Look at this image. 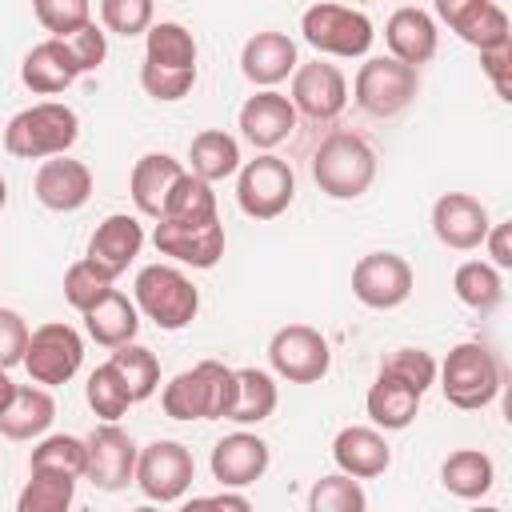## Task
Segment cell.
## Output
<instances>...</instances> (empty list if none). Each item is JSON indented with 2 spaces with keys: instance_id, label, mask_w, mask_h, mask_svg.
I'll list each match as a JSON object with an SVG mask.
<instances>
[{
  "instance_id": "cell-1",
  "label": "cell",
  "mask_w": 512,
  "mask_h": 512,
  "mask_svg": "<svg viewBox=\"0 0 512 512\" xmlns=\"http://www.w3.org/2000/svg\"><path fill=\"white\" fill-rule=\"evenodd\" d=\"M312 180L332 200H356L376 180V152L356 132H328L312 156Z\"/></svg>"
},
{
  "instance_id": "cell-2",
  "label": "cell",
  "mask_w": 512,
  "mask_h": 512,
  "mask_svg": "<svg viewBox=\"0 0 512 512\" xmlns=\"http://www.w3.org/2000/svg\"><path fill=\"white\" fill-rule=\"evenodd\" d=\"M232 388H236V368L220 360H200L164 384L160 404H164V416L172 420H224Z\"/></svg>"
},
{
  "instance_id": "cell-3",
  "label": "cell",
  "mask_w": 512,
  "mask_h": 512,
  "mask_svg": "<svg viewBox=\"0 0 512 512\" xmlns=\"http://www.w3.org/2000/svg\"><path fill=\"white\" fill-rule=\"evenodd\" d=\"M76 136H80V116L60 100H40L8 120L4 148L16 160H48L68 152Z\"/></svg>"
},
{
  "instance_id": "cell-4",
  "label": "cell",
  "mask_w": 512,
  "mask_h": 512,
  "mask_svg": "<svg viewBox=\"0 0 512 512\" xmlns=\"http://www.w3.org/2000/svg\"><path fill=\"white\" fill-rule=\"evenodd\" d=\"M440 372V392L452 408H464V412H476L484 404L496 400L500 384H504V364L500 356L480 344V340H464L448 352V360L436 368Z\"/></svg>"
},
{
  "instance_id": "cell-5",
  "label": "cell",
  "mask_w": 512,
  "mask_h": 512,
  "mask_svg": "<svg viewBox=\"0 0 512 512\" xmlns=\"http://www.w3.org/2000/svg\"><path fill=\"white\" fill-rule=\"evenodd\" d=\"M136 308L164 332H176V328H188L200 312V292L196 284L172 268V264H148L136 272Z\"/></svg>"
},
{
  "instance_id": "cell-6",
  "label": "cell",
  "mask_w": 512,
  "mask_h": 512,
  "mask_svg": "<svg viewBox=\"0 0 512 512\" xmlns=\"http://www.w3.org/2000/svg\"><path fill=\"white\" fill-rule=\"evenodd\" d=\"M300 32H304V40H308L316 52H324V56H344V60L364 56V52L372 48V40H376L372 20H368L360 8H352V4H332V0H316L312 8H304Z\"/></svg>"
},
{
  "instance_id": "cell-7",
  "label": "cell",
  "mask_w": 512,
  "mask_h": 512,
  "mask_svg": "<svg viewBox=\"0 0 512 512\" xmlns=\"http://www.w3.org/2000/svg\"><path fill=\"white\" fill-rule=\"evenodd\" d=\"M420 92V68L396 56H368L352 80V96L368 116H400Z\"/></svg>"
},
{
  "instance_id": "cell-8",
  "label": "cell",
  "mask_w": 512,
  "mask_h": 512,
  "mask_svg": "<svg viewBox=\"0 0 512 512\" xmlns=\"http://www.w3.org/2000/svg\"><path fill=\"white\" fill-rule=\"evenodd\" d=\"M296 196V176L288 168V160L264 152L248 164H240L236 172V204L244 216L252 220H276Z\"/></svg>"
},
{
  "instance_id": "cell-9",
  "label": "cell",
  "mask_w": 512,
  "mask_h": 512,
  "mask_svg": "<svg viewBox=\"0 0 512 512\" xmlns=\"http://www.w3.org/2000/svg\"><path fill=\"white\" fill-rule=\"evenodd\" d=\"M80 360H84L80 332L72 324H64V320H48V324L28 332V348H24L20 364L28 368L32 384L56 388V384H68L80 372Z\"/></svg>"
},
{
  "instance_id": "cell-10",
  "label": "cell",
  "mask_w": 512,
  "mask_h": 512,
  "mask_svg": "<svg viewBox=\"0 0 512 512\" xmlns=\"http://www.w3.org/2000/svg\"><path fill=\"white\" fill-rule=\"evenodd\" d=\"M132 480L148 500L176 504L196 480V460L180 440H152L148 448L136 452V476Z\"/></svg>"
},
{
  "instance_id": "cell-11",
  "label": "cell",
  "mask_w": 512,
  "mask_h": 512,
  "mask_svg": "<svg viewBox=\"0 0 512 512\" xmlns=\"http://www.w3.org/2000/svg\"><path fill=\"white\" fill-rule=\"evenodd\" d=\"M268 364L288 384H316L332 368L328 340L312 324H284L268 340Z\"/></svg>"
},
{
  "instance_id": "cell-12",
  "label": "cell",
  "mask_w": 512,
  "mask_h": 512,
  "mask_svg": "<svg viewBox=\"0 0 512 512\" xmlns=\"http://www.w3.org/2000/svg\"><path fill=\"white\" fill-rule=\"evenodd\" d=\"M412 284H416L412 264L396 252H368L352 268V296L376 312L400 308L412 296Z\"/></svg>"
},
{
  "instance_id": "cell-13",
  "label": "cell",
  "mask_w": 512,
  "mask_h": 512,
  "mask_svg": "<svg viewBox=\"0 0 512 512\" xmlns=\"http://www.w3.org/2000/svg\"><path fill=\"white\" fill-rule=\"evenodd\" d=\"M88 460H84V480H92L100 492H120L136 476V440L116 428V420H104L84 436Z\"/></svg>"
},
{
  "instance_id": "cell-14",
  "label": "cell",
  "mask_w": 512,
  "mask_h": 512,
  "mask_svg": "<svg viewBox=\"0 0 512 512\" xmlns=\"http://www.w3.org/2000/svg\"><path fill=\"white\" fill-rule=\"evenodd\" d=\"M152 244L160 256H172L176 264L192 268H216L224 256V224L220 216L208 220H160L152 232Z\"/></svg>"
},
{
  "instance_id": "cell-15",
  "label": "cell",
  "mask_w": 512,
  "mask_h": 512,
  "mask_svg": "<svg viewBox=\"0 0 512 512\" xmlns=\"http://www.w3.org/2000/svg\"><path fill=\"white\" fill-rule=\"evenodd\" d=\"M292 108L304 112L308 120L316 124H328L344 112L348 104V80L336 64L328 60H308V64H296L292 72Z\"/></svg>"
},
{
  "instance_id": "cell-16",
  "label": "cell",
  "mask_w": 512,
  "mask_h": 512,
  "mask_svg": "<svg viewBox=\"0 0 512 512\" xmlns=\"http://www.w3.org/2000/svg\"><path fill=\"white\" fill-rule=\"evenodd\" d=\"M488 208L468 192H444L432 204V232L452 252H472L488 236Z\"/></svg>"
},
{
  "instance_id": "cell-17",
  "label": "cell",
  "mask_w": 512,
  "mask_h": 512,
  "mask_svg": "<svg viewBox=\"0 0 512 512\" xmlns=\"http://www.w3.org/2000/svg\"><path fill=\"white\" fill-rule=\"evenodd\" d=\"M32 192H36V200H40L48 212H76V208H84L88 196H92V168H88L84 160H68L64 152H60V156H48V160L36 168Z\"/></svg>"
},
{
  "instance_id": "cell-18",
  "label": "cell",
  "mask_w": 512,
  "mask_h": 512,
  "mask_svg": "<svg viewBox=\"0 0 512 512\" xmlns=\"http://www.w3.org/2000/svg\"><path fill=\"white\" fill-rule=\"evenodd\" d=\"M140 248H144V224L136 216H128V212H112V216H104L96 224L84 260H92L104 276L116 280V276L128 272V264L140 256Z\"/></svg>"
},
{
  "instance_id": "cell-19",
  "label": "cell",
  "mask_w": 512,
  "mask_h": 512,
  "mask_svg": "<svg viewBox=\"0 0 512 512\" xmlns=\"http://www.w3.org/2000/svg\"><path fill=\"white\" fill-rule=\"evenodd\" d=\"M236 124H240V132H244V140L252 144V148H276V144H284L288 136H292V128H296V108H292V100L284 96V92H272V88H264V92H256V96H248L244 104H240V116H236Z\"/></svg>"
},
{
  "instance_id": "cell-20",
  "label": "cell",
  "mask_w": 512,
  "mask_h": 512,
  "mask_svg": "<svg viewBox=\"0 0 512 512\" xmlns=\"http://www.w3.org/2000/svg\"><path fill=\"white\" fill-rule=\"evenodd\" d=\"M436 16L472 48H492L508 40V16L492 0H432Z\"/></svg>"
},
{
  "instance_id": "cell-21",
  "label": "cell",
  "mask_w": 512,
  "mask_h": 512,
  "mask_svg": "<svg viewBox=\"0 0 512 512\" xmlns=\"http://www.w3.org/2000/svg\"><path fill=\"white\" fill-rule=\"evenodd\" d=\"M268 460L272 452L256 432H228L224 440H216L208 464L224 488H248L268 472Z\"/></svg>"
},
{
  "instance_id": "cell-22",
  "label": "cell",
  "mask_w": 512,
  "mask_h": 512,
  "mask_svg": "<svg viewBox=\"0 0 512 512\" xmlns=\"http://www.w3.org/2000/svg\"><path fill=\"white\" fill-rule=\"evenodd\" d=\"M332 460L340 472L356 476V480H372V476H384L388 464H392V448L384 440L380 428H364V424H348L336 432L332 440Z\"/></svg>"
},
{
  "instance_id": "cell-23",
  "label": "cell",
  "mask_w": 512,
  "mask_h": 512,
  "mask_svg": "<svg viewBox=\"0 0 512 512\" xmlns=\"http://www.w3.org/2000/svg\"><path fill=\"white\" fill-rule=\"evenodd\" d=\"M384 44H388V56L420 68L436 56L440 32H436V20L424 8H396L384 24Z\"/></svg>"
},
{
  "instance_id": "cell-24",
  "label": "cell",
  "mask_w": 512,
  "mask_h": 512,
  "mask_svg": "<svg viewBox=\"0 0 512 512\" xmlns=\"http://www.w3.org/2000/svg\"><path fill=\"white\" fill-rule=\"evenodd\" d=\"M76 76H84V72H80L76 56L68 52V44H64L60 36H48V40H40L36 48H28V56H24V64H20V80H24V88L36 92V96H56V92H64Z\"/></svg>"
},
{
  "instance_id": "cell-25",
  "label": "cell",
  "mask_w": 512,
  "mask_h": 512,
  "mask_svg": "<svg viewBox=\"0 0 512 512\" xmlns=\"http://www.w3.org/2000/svg\"><path fill=\"white\" fill-rule=\"evenodd\" d=\"M296 44H292V36H284V32H256V36H248V44H244V52H240V72L252 80V84H260V88H272V84H280V80H288V72H296Z\"/></svg>"
},
{
  "instance_id": "cell-26",
  "label": "cell",
  "mask_w": 512,
  "mask_h": 512,
  "mask_svg": "<svg viewBox=\"0 0 512 512\" xmlns=\"http://www.w3.org/2000/svg\"><path fill=\"white\" fill-rule=\"evenodd\" d=\"M56 400L44 384H16L12 400L0 408V436L8 440H36L52 428Z\"/></svg>"
},
{
  "instance_id": "cell-27",
  "label": "cell",
  "mask_w": 512,
  "mask_h": 512,
  "mask_svg": "<svg viewBox=\"0 0 512 512\" xmlns=\"http://www.w3.org/2000/svg\"><path fill=\"white\" fill-rule=\"evenodd\" d=\"M180 172H184V164L176 156H168V152L140 156L132 164V176H128V192H132L136 212L156 220L160 208H164V200H168V192H172V184L180 180Z\"/></svg>"
},
{
  "instance_id": "cell-28",
  "label": "cell",
  "mask_w": 512,
  "mask_h": 512,
  "mask_svg": "<svg viewBox=\"0 0 512 512\" xmlns=\"http://www.w3.org/2000/svg\"><path fill=\"white\" fill-rule=\"evenodd\" d=\"M420 396H424V392H416L412 384H404V380L380 372V376L372 380L368 396H364V408H368V420H372L376 428H384V432H400V428H408V424L416 420V412H420Z\"/></svg>"
},
{
  "instance_id": "cell-29",
  "label": "cell",
  "mask_w": 512,
  "mask_h": 512,
  "mask_svg": "<svg viewBox=\"0 0 512 512\" xmlns=\"http://www.w3.org/2000/svg\"><path fill=\"white\" fill-rule=\"evenodd\" d=\"M84 324H88V336H92L96 344L116 348V344L136 340V332H140V308H136L128 296H120V292L112 288L104 300H96V304L84 312Z\"/></svg>"
},
{
  "instance_id": "cell-30",
  "label": "cell",
  "mask_w": 512,
  "mask_h": 512,
  "mask_svg": "<svg viewBox=\"0 0 512 512\" xmlns=\"http://www.w3.org/2000/svg\"><path fill=\"white\" fill-rule=\"evenodd\" d=\"M276 380L264 372V368H236V388H232V400H228V412L224 420L232 424H260L276 412Z\"/></svg>"
},
{
  "instance_id": "cell-31",
  "label": "cell",
  "mask_w": 512,
  "mask_h": 512,
  "mask_svg": "<svg viewBox=\"0 0 512 512\" xmlns=\"http://www.w3.org/2000/svg\"><path fill=\"white\" fill-rule=\"evenodd\" d=\"M188 164L200 180L216 184V180H228L240 172V144L236 136H228L224 128H204L192 136L188 144Z\"/></svg>"
},
{
  "instance_id": "cell-32",
  "label": "cell",
  "mask_w": 512,
  "mask_h": 512,
  "mask_svg": "<svg viewBox=\"0 0 512 512\" xmlns=\"http://www.w3.org/2000/svg\"><path fill=\"white\" fill-rule=\"evenodd\" d=\"M492 480H496V464H492V456H484L480 448H456V452L440 464V484H444L452 496H460V500L484 496V492L492 488Z\"/></svg>"
},
{
  "instance_id": "cell-33",
  "label": "cell",
  "mask_w": 512,
  "mask_h": 512,
  "mask_svg": "<svg viewBox=\"0 0 512 512\" xmlns=\"http://www.w3.org/2000/svg\"><path fill=\"white\" fill-rule=\"evenodd\" d=\"M452 292L460 304L476 308V312H492L500 300H504V280H500V268L488 264V260H464L452 276Z\"/></svg>"
},
{
  "instance_id": "cell-34",
  "label": "cell",
  "mask_w": 512,
  "mask_h": 512,
  "mask_svg": "<svg viewBox=\"0 0 512 512\" xmlns=\"http://www.w3.org/2000/svg\"><path fill=\"white\" fill-rule=\"evenodd\" d=\"M144 60L148 64H164V68H196V40L176 20L148 24V32H144Z\"/></svg>"
},
{
  "instance_id": "cell-35",
  "label": "cell",
  "mask_w": 512,
  "mask_h": 512,
  "mask_svg": "<svg viewBox=\"0 0 512 512\" xmlns=\"http://www.w3.org/2000/svg\"><path fill=\"white\" fill-rule=\"evenodd\" d=\"M208 216H216V192L208 180H200L196 172L184 168L156 220H208Z\"/></svg>"
},
{
  "instance_id": "cell-36",
  "label": "cell",
  "mask_w": 512,
  "mask_h": 512,
  "mask_svg": "<svg viewBox=\"0 0 512 512\" xmlns=\"http://www.w3.org/2000/svg\"><path fill=\"white\" fill-rule=\"evenodd\" d=\"M108 360H112V364H116V372L124 376V384H128V392H132V400H136V404H140V400H148V396L156 392V384H160V360H156V352H152V348H144V344L128 340V344H116Z\"/></svg>"
},
{
  "instance_id": "cell-37",
  "label": "cell",
  "mask_w": 512,
  "mask_h": 512,
  "mask_svg": "<svg viewBox=\"0 0 512 512\" xmlns=\"http://www.w3.org/2000/svg\"><path fill=\"white\" fill-rule=\"evenodd\" d=\"M84 460H88V448L80 436H68V432H56V436H44L32 456H28V472H60V476H84Z\"/></svg>"
},
{
  "instance_id": "cell-38",
  "label": "cell",
  "mask_w": 512,
  "mask_h": 512,
  "mask_svg": "<svg viewBox=\"0 0 512 512\" xmlns=\"http://www.w3.org/2000/svg\"><path fill=\"white\" fill-rule=\"evenodd\" d=\"M76 496V476L60 472H28L24 492L16 496V512H64Z\"/></svg>"
},
{
  "instance_id": "cell-39",
  "label": "cell",
  "mask_w": 512,
  "mask_h": 512,
  "mask_svg": "<svg viewBox=\"0 0 512 512\" xmlns=\"http://www.w3.org/2000/svg\"><path fill=\"white\" fill-rule=\"evenodd\" d=\"M84 396H88V408L100 416V420H120L136 400H132V392H128V384H124V376L116 372V364L108 360V364H100L92 376H88V388H84Z\"/></svg>"
},
{
  "instance_id": "cell-40",
  "label": "cell",
  "mask_w": 512,
  "mask_h": 512,
  "mask_svg": "<svg viewBox=\"0 0 512 512\" xmlns=\"http://www.w3.org/2000/svg\"><path fill=\"white\" fill-rule=\"evenodd\" d=\"M308 508L312 512H364L368 508V496H364V488H360L356 476L336 472V476H320L312 484Z\"/></svg>"
},
{
  "instance_id": "cell-41",
  "label": "cell",
  "mask_w": 512,
  "mask_h": 512,
  "mask_svg": "<svg viewBox=\"0 0 512 512\" xmlns=\"http://www.w3.org/2000/svg\"><path fill=\"white\" fill-rule=\"evenodd\" d=\"M112 292V276H104L92 260H76L68 272H64V300L76 308V312H88L96 300H104Z\"/></svg>"
},
{
  "instance_id": "cell-42",
  "label": "cell",
  "mask_w": 512,
  "mask_h": 512,
  "mask_svg": "<svg viewBox=\"0 0 512 512\" xmlns=\"http://www.w3.org/2000/svg\"><path fill=\"white\" fill-rule=\"evenodd\" d=\"M380 372H388V376L412 384L416 392H428L432 380H436V360H432V352H424V348H392V352L380 360Z\"/></svg>"
},
{
  "instance_id": "cell-43",
  "label": "cell",
  "mask_w": 512,
  "mask_h": 512,
  "mask_svg": "<svg viewBox=\"0 0 512 512\" xmlns=\"http://www.w3.org/2000/svg\"><path fill=\"white\" fill-rule=\"evenodd\" d=\"M140 84H144V92L152 96V100H164V104H172V100H184L188 92H192V84H196V68H164V64H140Z\"/></svg>"
},
{
  "instance_id": "cell-44",
  "label": "cell",
  "mask_w": 512,
  "mask_h": 512,
  "mask_svg": "<svg viewBox=\"0 0 512 512\" xmlns=\"http://www.w3.org/2000/svg\"><path fill=\"white\" fill-rule=\"evenodd\" d=\"M152 0H100V24L116 36H140L152 24Z\"/></svg>"
},
{
  "instance_id": "cell-45",
  "label": "cell",
  "mask_w": 512,
  "mask_h": 512,
  "mask_svg": "<svg viewBox=\"0 0 512 512\" xmlns=\"http://www.w3.org/2000/svg\"><path fill=\"white\" fill-rule=\"evenodd\" d=\"M36 20L52 36H68L92 20V0H32Z\"/></svg>"
},
{
  "instance_id": "cell-46",
  "label": "cell",
  "mask_w": 512,
  "mask_h": 512,
  "mask_svg": "<svg viewBox=\"0 0 512 512\" xmlns=\"http://www.w3.org/2000/svg\"><path fill=\"white\" fill-rule=\"evenodd\" d=\"M60 40H64V44H68V52L76 56L80 72L100 68V64H104V56H108V40H104V28H96V20H88L84 28H76V32H68V36H60Z\"/></svg>"
},
{
  "instance_id": "cell-47",
  "label": "cell",
  "mask_w": 512,
  "mask_h": 512,
  "mask_svg": "<svg viewBox=\"0 0 512 512\" xmlns=\"http://www.w3.org/2000/svg\"><path fill=\"white\" fill-rule=\"evenodd\" d=\"M28 348V324L16 308H0V368H16Z\"/></svg>"
},
{
  "instance_id": "cell-48",
  "label": "cell",
  "mask_w": 512,
  "mask_h": 512,
  "mask_svg": "<svg viewBox=\"0 0 512 512\" xmlns=\"http://www.w3.org/2000/svg\"><path fill=\"white\" fill-rule=\"evenodd\" d=\"M480 68L492 80L496 96L500 100H512V84H508V72H512V40L492 44V48H480Z\"/></svg>"
},
{
  "instance_id": "cell-49",
  "label": "cell",
  "mask_w": 512,
  "mask_h": 512,
  "mask_svg": "<svg viewBox=\"0 0 512 512\" xmlns=\"http://www.w3.org/2000/svg\"><path fill=\"white\" fill-rule=\"evenodd\" d=\"M488 256L496 268H512V220H500V224H488Z\"/></svg>"
},
{
  "instance_id": "cell-50",
  "label": "cell",
  "mask_w": 512,
  "mask_h": 512,
  "mask_svg": "<svg viewBox=\"0 0 512 512\" xmlns=\"http://www.w3.org/2000/svg\"><path fill=\"white\" fill-rule=\"evenodd\" d=\"M196 508H236V512H248V496H236V492H216V496H196L192 500Z\"/></svg>"
},
{
  "instance_id": "cell-51",
  "label": "cell",
  "mask_w": 512,
  "mask_h": 512,
  "mask_svg": "<svg viewBox=\"0 0 512 512\" xmlns=\"http://www.w3.org/2000/svg\"><path fill=\"white\" fill-rule=\"evenodd\" d=\"M12 392H16V384L8 380V368H0V408L12 400Z\"/></svg>"
},
{
  "instance_id": "cell-52",
  "label": "cell",
  "mask_w": 512,
  "mask_h": 512,
  "mask_svg": "<svg viewBox=\"0 0 512 512\" xmlns=\"http://www.w3.org/2000/svg\"><path fill=\"white\" fill-rule=\"evenodd\" d=\"M4 204H8V180L0 176V208H4Z\"/></svg>"
},
{
  "instance_id": "cell-53",
  "label": "cell",
  "mask_w": 512,
  "mask_h": 512,
  "mask_svg": "<svg viewBox=\"0 0 512 512\" xmlns=\"http://www.w3.org/2000/svg\"><path fill=\"white\" fill-rule=\"evenodd\" d=\"M352 4H368V0H352Z\"/></svg>"
}]
</instances>
